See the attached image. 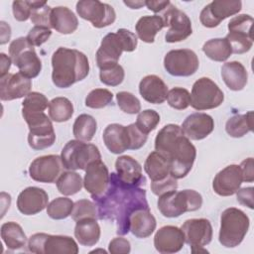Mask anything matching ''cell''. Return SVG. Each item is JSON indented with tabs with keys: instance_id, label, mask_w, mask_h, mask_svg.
<instances>
[{
	"instance_id": "obj_1",
	"label": "cell",
	"mask_w": 254,
	"mask_h": 254,
	"mask_svg": "<svg viewBox=\"0 0 254 254\" xmlns=\"http://www.w3.org/2000/svg\"><path fill=\"white\" fill-rule=\"evenodd\" d=\"M92 198L97 207L98 219L115 221L116 232L119 235H126L130 232L129 219L134 211L150 208L146 190L140 187L122 183L116 173L110 174L106 190L101 195Z\"/></svg>"
},
{
	"instance_id": "obj_2",
	"label": "cell",
	"mask_w": 254,
	"mask_h": 254,
	"mask_svg": "<svg viewBox=\"0 0 254 254\" xmlns=\"http://www.w3.org/2000/svg\"><path fill=\"white\" fill-rule=\"evenodd\" d=\"M155 150L170 163V174L175 179L185 178L191 170L196 149L177 124L165 125L155 138Z\"/></svg>"
},
{
	"instance_id": "obj_3",
	"label": "cell",
	"mask_w": 254,
	"mask_h": 254,
	"mask_svg": "<svg viewBox=\"0 0 254 254\" xmlns=\"http://www.w3.org/2000/svg\"><path fill=\"white\" fill-rule=\"evenodd\" d=\"M52 80L59 88L70 87L89 73L87 57L75 49L58 48L52 56Z\"/></svg>"
},
{
	"instance_id": "obj_4",
	"label": "cell",
	"mask_w": 254,
	"mask_h": 254,
	"mask_svg": "<svg viewBox=\"0 0 254 254\" xmlns=\"http://www.w3.org/2000/svg\"><path fill=\"white\" fill-rule=\"evenodd\" d=\"M249 217L244 211L236 207L224 209L220 215V228L218 240L226 248L238 246L248 232Z\"/></svg>"
},
{
	"instance_id": "obj_5",
	"label": "cell",
	"mask_w": 254,
	"mask_h": 254,
	"mask_svg": "<svg viewBox=\"0 0 254 254\" xmlns=\"http://www.w3.org/2000/svg\"><path fill=\"white\" fill-rule=\"evenodd\" d=\"M157 204L165 217L174 218L185 212L199 209L202 205V196L194 190H176L160 195Z\"/></svg>"
},
{
	"instance_id": "obj_6",
	"label": "cell",
	"mask_w": 254,
	"mask_h": 254,
	"mask_svg": "<svg viewBox=\"0 0 254 254\" xmlns=\"http://www.w3.org/2000/svg\"><path fill=\"white\" fill-rule=\"evenodd\" d=\"M9 55L12 63L19 68V72L29 78L39 75L42 70V62L38 57L34 46L26 37H20L12 41L9 46Z\"/></svg>"
},
{
	"instance_id": "obj_7",
	"label": "cell",
	"mask_w": 254,
	"mask_h": 254,
	"mask_svg": "<svg viewBox=\"0 0 254 254\" xmlns=\"http://www.w3.org/2000/svg\"><path fill=\"white\" fill-rule=\"evenodd\" d=\"M61 159L64 169L68 171L85 170L91 162L101 160V154L93 144L70 140L63 148Z\"/></svg>"
},
{
	"instance_id": "obj_8",
	"label": "cell",
	"mask_w": 254,
	"mask_h": 254,
	"mask_svg": "<svg viewBox=\"0 0 254 254\" xmlns=\"http://www.w3.org/2000/svg\"><path fill=\"white\" fill-rule=\"evenodd\" d=\"M28 249L37 254H77L74 239L65 235L35 233L28 240Z\"/></svg>"
},
{
	"instance_id": "obj_9",
	"label": "cell",
	"mask_w": 254,
	"mask_h": 254,
	"mask_svg": "<svg viewBox=\"0 0 254 254\" xmlns=\"http://www.w3.org/2000/svg\"><path fill=\"white\" fill-rule=\"evenodd\" d=\"M28 124V144L34 150H44L54 145L56 133L49 118L44 112L23 117Z\"/></svg>"
},
{
	"instance_id": "obj_10",
	"label": "cell",
	"mask_w": 254,
	"mask_h": 254,
	"mask_svg": "<svg viewBox=\"0 0 254 254\" xmlns=\"http://www.w3.org/2000/svg\"><path fill=\"white\" fill-rule=\"evenodd\" d=\"M252 24L253 18L248 14H240L229 21V32L225 39L231 47L232 54L240 55L250 51L253 46Z\"/></svg>"
},
{
	"instance_id": "obj_11",
	"label": "cell",
	"mask_w": 254,
	"mask_h": 254,
	"mask_svg": "<svg viewBox=\"0 0 254 254\" xmlns=\"http://www.w3.org/2000/svg\"><path fill=\"white\" fill-rule=\"evenodd\" d=\"M224 94L209 77H200L193 84L190 93V106L195 110L213 109L222 104Z\"/></svg>"
},
{
	"instance_id": "obj_12",
	"label": "cell",
	"mask_w": 254,
	"mask_h": 254,
	"mask_svg": "<svg viewBox=\"0 0 254 254\" xmlns=\"http://www.w3.org/2000/svg\"><path fill=\"white\" fill-rule=\"evenodd\" d=\"M161 17L164 20L165 27H169L165 35V41L167 43L182 42L191 35L190 19L185 12L178 9L172 3L166 8Z\"/></svg>"
},
{
	"instance_id": "obj_13",
	"label": "cell",
	"mask_w": 254,
	"mask_h": 254,
	"mask_svg": "<svg viewBox=\"0 0 254 254\" xmlns=\"http://www.w3.org/2000/svg\"><path fill=\"white\" fill-rule=\"evenodd\" d=\"M199 61L190 49L172 50L164 58V67L173 76H190L196 72Z\"/></svg>"
},
{
	"instance_id": "obj_14",
	"label": "cell",
	"mask_w": 254,
	"mask_h": 254,
	"mask_svg": "<svg viewBox=\"0 0 254 254\" xmlns=\"http://www.w3.org/2000/svg\"><path fill=\"white\" fill-rule=\"evenodd\" d=\"M80 18L89 21L95 28H104L114 23L116 13L112 6L98 0H80L76 3Z\"/></svg>"
},
{
	"instance_id": "obj_15",
	"label": "cell",
	"mask_w": 254,
	"mask_h": 254,
	"mask_svg": "<svg viewBox=\"0 0 254 254\" xmlns=\"http://www.w3.org/2000/svg\"><path fill=\"white\" fill-rule=\"evenodd\" d=\"M242 8L239 0H215L204 6L199 14V21L203 27H217L224 19L237 14Z\"/></svg>"
},
{
	"instance_id": "obj_16",
	"label": "cell",
	"mask_w": 254,
	"mask_h": 254,
	"mask_svg": "<svg viewBox=\"0 0 254 254\" xmlns=\"http://www.w3.org/2000/svg\"><path fill=\"white\" fill-rule=\"evenodd\" d=\"M64 169L61 156L46 155L36 158L29 167L30 177L39 183L57 182Z\"/></svg>"
},
{
	"instance_id": "obj_17",
	"label": "cell",
	"mask_w": 254,
	"mask_h": 254,
	"mask_svg": "<svg viewBox=\"0 0 254 254\" xmlns=\"http://www.w3.org/2000/svg\"><path fill=\"white\" fill-rule=\"evenodd\" d=\"M185 242L190 247H203L212 239V226L206 218H190L186 220L181 227Z\"/></svg>"
},
{
	"instance_id": "obj_18",
	"label": "cell",
	"mask_w": 254,
	"mask_h": 254,
	"mask_svg": "<svg viewBox=\"0 0 254 254\" xmlns=\"http://www.w3.org/2000/svg\"><path fill=\"white\" fill-rule=\"evenodd\" d=\"M85 171L83 178V187L91 194V197L101 195L107 189L110 179L108 168L101 161L91 162Z\"/></svg>"
},
{
	"instance_id": "obj_19",
	"label": "cell",
	"mask_w": 254,
	"mask_h": 254,
	"mask_svg": "<svg viewBox=\"0 0 254 254\" xmlns=\"http://www.w3.org/2000/svg\"><path fill=\"white\" fill-rule=\"evenodd\" d=\"M31 78L21 72L8 73L0 77V98L2 101H10L26 97L31 92Z\"/></svg>"
},
{
	"instance_id": "obj_20",
	"label": "cell",
	"mask_w": 254,
	"mask_h": 254,
	"mask_svg": "<svg viewBox=\"0 0 254 254\" xmlns=\"http://www.w3.org/2000/svg\"><path fill=\"white\" fill-rule=\"evenodd\" d=\"M242 174L238 165H229L219 171L212 182V189L215 193L221 196L234 194L242 184Z\"/></svg>"
},
{
	"instance_id": "obj_21",
	"label": "cell",
	"mask_w": 254,
	"mask_h": 254,
	"mask_svg": "<svg viewBox=\"0 0 254 254\" xmlns=\"http://www.w3.org/2000/svg\"><path fill=\"white\" fill-rule=\"evenodd\" d=\"M49 195L41 188L28 187L17 197V208L24 215H34L48 206Z\"/></svg>"
},
{
	"instance_id": "obj_22",
	"label": "cell",
	"mask_w": 254,
	"mask_h": 254,
	"mask_svg": "<svg viewBox=\"0 0 254 254\" xmlns=\"http://www.w3.org/2000/svg\"><path fill=\"white\" fill-rule=\"evenodd\" d=\"M185 244V236L181 228L166 225L157 230L154 236V246L159 253L171 254L179 252Z\"/></svg>"
},
{
	"instance_id": "obj_23",
	"label": "cell",
	"mask_w": 254,
	"mask_h": 254,
	"mask_svg": "<svg viewBox=\"0 0 254 254\" xmlns=\"http://www.w3.org/2000/svg\"><path fill=\"white\" fill-rule=\"evenodd\" d=\"M124 52L122 41L117 33L107 34L101 41L100 47L96 52V64L99 69L118 64Z\"/></svg>"
},
{
	"instance_id": "obj_24",
	"label": "cell",
	"mask_w": 254,
	"mask_h": 254,
	"mask_svg": "<svg viewBox=\"0 0 254 254\" xmlns=\"http://www.w3.org/2000/svg\"><path fill=\"white\" fill-rule=\"evenodd\" d=\"M184 134L190 140H202L214 129L213 118L202 112H195L189 115L181 126Z\"/></svg>"
},
{
	"instance_id": "obj_25",
	"label": "cell",
	"mask_w": 254,
	"mask_h": 254,
	"mask_svg": "<svg viewBox=\"0 0 254 254\" xmlns=\"http://www.w3.org/2000/svg\"><path fill=\"white\" fill-rule=\"evenodd\" d=\"M115 169L119 180L128 186L140 187L146 183L140 163L131 156L118 157L115 162Z\"/></svg>"
},
{
	"instance_id": "obj_26",
	"label": "cell",
	"mask_w": 254,
	"mask_h": 254,
	"mask_svg": "<svg viewBox=\"0 0 254 254\" xmlns=\"http://www.w3.org/2000/svg\"><path fill=\"white\" fill-rule=\"evenodd\" d=\"M139 92L147 102L161 104L167 99L168 86L158 75L149 74L141 79Z\"/></svg>"
},
{
	"instance_id": "obj_27",
	"label": "cell",
	"mask_w": 254,
	"mask_h": 254,
	"mask_svg": "<svg viewBox=\"0 0 254 254\" xmlns=\"http://www.w3.org/2000/svg\"><path fill=\"white\" fill-rule=\"evenodd\" d=\"M103 142L106 148L113 154H121L129 150V140L126 126L112 123L103 131Z\"/></svg>"
},
{
	"instance_id": "obj_28",
	"label": "cell",
	"mask_w": 254,
	"mask_h": 254,
	"mask_svg": "<svg viewBox=\"0 0 254 254\" xmlns=\"http://www.w3.org/2000/svg\"><path fill=\"white\" fill-rule=\"evenodd\" d=\"M51 28L60 34L68 35L73 33L78 27V20L75 14L65 6L52 8L50 15Z\"/></svg>"
},
{
	"instance_id": "obj_29",
	"label": "cell",
	"mask_w": 254,
	"mask_h": 254,
	"mask_svg": "<svg viewBox=\"0 0 254 254\" xmlns=\"http://www.w3.org/2000/svg\"><path fill=\"white\" fill-rule=\"evenodd\" d=\"M156 218L150 208H141L134 211L129 219V230L138 238L149 237L156 229Z\"/></svg>"
},
{
	"instance_id": "obj_30",
	"label": "cell",
	"mask_w": 254,
	"mask_h": 254,
	"mask_svg": "<svg viewBox=\"0 0 254 254\" xmlns=\"http://www.w3.org/2000/svg\"><path fill=\"white\" fill-rule=\"evenodd\" d=\"M221 77L226 86L233 90H242L247 84L248 73L245 66L240 62H228L221 67Z\"/></svg>"
},
{
	"instance_id": "obj_31",
	"label": "cell",
	"mask_w": 254,
	"mask_h": 254,
	"mask_svg": "<svg viewBox=\"0 0 254 254\" xmlns=\"http://www.w3.org/2000/svg\"><path fill=\"white\" fill-rule=\"evenodd\" d=\"M74 237L83 246H93L100 238V226L95 218H83L76 221Z\"/></svg>"
},
{
	"instance_id": "obj_32",
	"label": "cell",
	"mask_w": 254,
	"mask_h": 254,
	"mask_svg": "<svg viewBox=\"0 0 254 254\" xmlns=\"http://www.w3.org/2000/svg\"><path fill=\"white\" fill-rule=\"evenodd\" d=\"M164 27H165V23L161 16L147 15V16L141 17L137 21L135 25V30L140 40H142L145 43L151 44V43H154L157 33L161 31Z\"/></svg>"
},
{
	"instance_id": "obj_33",
	"label": "cell",
	"mask_w": 254,
	"mask_h": 254,
	"mask_svg": "<svg viewBox=\"0 0 254 254\" xmlns=\"http://www.w3.org/2000/svg\"><path fill=\"white\" fill-rule=\"evenodd\" d=\"M144 170L152 182L163 180L171 175L169 161L157 151L148 155L144 163Z\"/></svg>"
},
{
	"instance_id": "obj_34",
	"label": "cell",
	"mask_w": 254,
	"mask_h": 254,
	"mask_svg": "<svg viewBox=\"0 0 254 254\" xmlns=\"http://www.w3.org/2000/svg\"><path fill=\"white\" fill-rule=\"evenodd\" d=\"M1 238L11 250L21 249L26 245L27 237L20 224L8 221L1 225Z\"/></svg>"
},
{
	"instance_id": "obj_35",
	"label": "cell",
	"mask_w": 254,
	"mask_h": 254,
	"mask_svg": "<svg viewBox=\"0 0 254 254\" xmlns=\"http://www.w3.org/2000/svg\"><path fill=\"white\" fill-rule=\"evenodd\" d=\"M226 133L233 138H240L253 131V112L236 114L231 116L225 123Z\"/></svg>"
},
{
	"instance_id": "obj_36",
	"label": "cell",
	"mask_w": 254,
	"mask_h": 254,
	"mask_svg": "<svg viewBox=\"0 0 254 254\" xmlns=\"http://www.w3.org/2000/svg\"><path fill=\"white\" fill-rule=\"evenodd\" d=\"M202 52L214 62H225L232 54L231 47L225 38H216L206 41L202 46Z\"/></svg>"
},
{
	"instance_id": "obj_37",
	"label": "cell",
	"mask_w": 254,
	"mask_h": 254,
	"mask_svg": "<svg viewBox=\"0 0 254 254\" xmlns=\"http://www.w3.org/2000/svg\"><path fill=\"white\" fill-rule=\"evenodd\" d=\"M97 129L96 120L89 114H80L76 117L73 126L72 133L76 140L83 142H89L95 135Z\"/></svg>"
},
{
	"instance_id": "obj_38",
	"label": "cell",
	"mask_w": 254,
	"mask_h": 254,
	"mask_svg": "<svg viewBox=\"0 0 254 254\" xmlns=\"http://www.w3.org/2000/svg\"><path fill=\"white\" fill-rule=\"evenodd\" d=\"M73 114V105L66 97L53 98L49 103V116L55 122L68 121Z\"/></svg>"
},
{
	"instance_id": "obj_39",
	"label": "cell",
	"mask_w": 254,
	"mask_h": 254,
	"mask_svg": "<svg viewBox=\"0 0 254 254\" xmlns=\"http://www.w3.org/2000/svg\"><path fill=\"white\" fill-rule=\"evenodd\" d=\"M56 184L58 190L62 194L73 195L81 190L83 186V181L79 174L72 171H66L61 174Z\"/></svg>"
},
{
	"instance_id": "obj_40",
	"label": "cell",
	"mask_w": 254,
	"mask_h": 254,
	"mask_svg": "<svg viewBox=\"0 0 254 254\" xmlns=\"http://www.w3.org/2000/svg\"><path fill=\"white\" fill-rule=\"evenodd\" d=\"M48 98L40 92H30L22 102V115L23 117L44 112L49 107Z\"/></svg>"
},
{
	"instance_id": "obj_41",
	"label": "cell",
	"mask_w": 254,
	"mask_h": 254,
	"mask_svg": "<svg viewBox=\"0 0 254 254\" xmlns=\"http://www.w3.org/2000/svg\"><path fill=\"white\" fill-rule=\"evenodd\" d=\"M73 201L67 197H57L47 206L48 215L55 220L68 217L73 209Z\"/></svg>"
},
{
	"instance_id": "obj_42",
	"label": "cell",
	"mask_w": 254,
	"mask_h": 254,
	"mask_svg": "<svg viewBox=\"0 0 254 254\" xmlns=\"http://www.w3.org/2000/svg\"><path fill=\"white\" fill-rule=\"evenodd\" d=\"M31 21L35 26H42L51 29L50 15L52 8L46 1H31Z\"/></svg>"
},
{
	"instance_id": "obj_43",
	"label": "cell",
	"mask_w": 254,
	"mask_h": 254,
	"mask_svg": "<svg viewBox=\"0 0 254 254\" xmlns=\"http://www.w3.org/2000/svg\"><path fill=\"white\" fill-rule=\"evenodd\" d=\"M113 94L106 88H95L85 98V106L92 109H100L112 102Z\"/></svg>"
},
{
	"instance_id": "obj_44",
	"label": "cell",
	"mask_w": 254,
	"mask_h": 254,
	"mask_svg": "<svg viewBox=\"0 0 254 254\" xmlns=\"http://www.w3.org/2000/svg\"><path fill=\"white\" fill-rule=\"evenodd\" d=\"M71 218L74 221H78L83 218H98L97 207L95 202L89 199H79L74 202L73 209L71 211Z\"/></svg>"
},
{
	"instance_id": "obj_45",
	"label": "cell",
	"mask_w": 254,
	"mask_h": 254,
	"mask_svg": "<svg viewBox=\"0 0 254 254\" xmlns=\"http://www.w3.org/2000/svg\"><path fill=\"white\" fill-rule=\"evenodd\" d=\"M124 69L119 64L101 68L99 71L100 81L108 86H117L121 84L124 80Z\"/></svg>"
},
{
	"instance_id": "obj_46",
	"label": "cell",
	"mask_w": 254,
	"mask_h": 254,
	"mask_svg": "<svg viewBox=\"0 0 254 254\" xmlns=\"http://www.w3.org/2000/svg\"><path fill=\"white\" fill-rule=\"evenodd\" d=\"M168 104L177 110H183L190 105V93L183 87H174L168 91Z\"/></svg>"
},
{
	"instance_id": "obj_47",
	"label": "cell",
	"mask_w": 254,
	"mask_h": 254,
	"mask_svg": "<svg viewBox=\"0 0 254 254\" xmlns=\"http://www.w3.org/2000/svg\"><path fill=\"white\" fill-rule=\"evenodd\" d=\"M160 123V115L153 109H146L138 113L136 125L145 134L155 130Z\"/></svg>"
},
{
	"instance_id": "obj_48",
	"label": "cell",
	"mask_w": 254,
	"mask_h": 254,
	"mask_svg": "<svg viewBox=\"0 0 254 254\" xmlns=\"http://www.w3.org/2000/svg\"><path fill=\"white\" fill-rule=\"evenodd\" d=\"M116 99L119 108L127 114H136L141 111L139 99L131 92L119 91L116 94Z\"/></svg>"
},
{
	"instance_id": "obj_49",
	"label": "cell",
	"mask_w": 254,
	"mask_h": 254,
	"mask_svg": "<svg viewBox=\"0 0 254 254\" xmlns=\"http://www.w3.org/2000/svg\"><path fill=\"white\" fill-rule=\"evenodd\" d=\"M128 140H129V150H138L142 148L147 142L148 135L143 133L136 125V123H132L126 126Z\"/></svg>"
},
{
	"instance_id": "obj_50",
	"label": "cell",
	"mask_w": 254,
	"mask_h": 254,
	"mask_svg": "<svg viewBox=\"0 0 254 254\" xmlns=\"http://www.w3.org/2000/svg\"><path fill=\"white\" fill-rule=\"evenodd\" d=\"M52 36V31L50 28L42 26H34L27 35V40L34 47H40L46 43Z\"/></svg>"
},
{
	"instance_id": "obj_51",
	"label": "cell",
	"mask_w": 254,
	"mask_h": 254,
	"mask_svg": "<svg viewBox=\"0 0 254 254\" xmlns=\"http://www.w3.org/2000/svg\"><path fill=\"white\" fill-rule=\"evenodd\" d=\"M178 189V182L177 179H175L173 176L169 175L167 178L155 181L151 183V190L154 194L160 196L168 191L176 190Z\"/></svg>"
},
{
	"instance_id": "obj_52",
	"label": "cell",
	"mask_w": 254,
	"mask_h": 254,
	"mask_svg": "<svg viewBox=\"0 0 254 254\" xmlns=\"http://www.w3.org/2000/svg\"><path fill=\"white\" fill-rule=\"evenodd\" d=\"M12 11L14 18L17 21L24 22L27 21L29 18H31V12H32V6L31 1H20L16 0L12 3Z\"/></svg>"
},
{
	"instance_id": "obj_53",
	"label": "cell",
	"mask_w": 254,
	"mask_h": 254,
	"mask_svg": "<svg viewBox=\"0 0 254 254\" xmlns=\"http://www.w3.org/2000/svg\"><path fill=\"white\" fill-rule=\"evenodd\" d=\"M116 33L118 34V36L122 41L124 52H133L136 50L138 40H137V36L134 33L124 28L118 29Z\"/></svg>"
},
{
	"instance_id": "obj_54",
	"label": "cell",
	"mask_w": 254,
	"mask_h": 254,
	"mask_svg": "<svg viewBox=\"0 0 254 254\" xmlns=\"http://www.w3.org/2000/svg\"><path fill=\"white\" fill-rule=\"evenodd\" d=\"M108 251L111 254H128L131 251V245L127 239L115 237L109 242Z\"/></svg>"
},
{
	"instance_id": "obj_55",
	"label": "cell",
	"mask_w": 254,
	"mask_h": 254,
	"mask_svg": "<svg viewBox=\"0 0 254 254\" xmlns=\"http://www.w3.org/2000/svg\"><path fill=\"white\" fill-rule=\"evenodd\" d=\"M253 188L252 187H247V188H242L239 189L235 193L237 197V201L244 205L249 207L250 209L254 208V203H253Z\"/></svg>"
},
{
	"instance_id": "obj_56",
	"label": "cell",
	"mask_w": 254,
	"mask_h": 254,
	"mask_svg": "<svg viewBox=\"0 0 254 254\" xmlns=\"http://www.w3.org/2000/svg\"><path fill=\"white\" fill-rule=\"evenodd\" d=\"M241 174H242V180L246 183H252L254 181V161L253 158H247L241 162L239 165Z\"/></svg>"
},
{
	"instance_id": "obj_57",
	"label": "cell",
	"mask_w": 254,
	"mask_h": 254,
	"mask_svg": "<svg viewBox=\"0 0 254 254\" xmlns=\"http://www.w3.org/2000/svg\"><path fill=\"white\" fill-rule=\"evenodd\" d=\"M171 4V2L169 0L166 1H154V0H148L145 1V6L153 11L154 13H159L162 11H165L166 8Z\"/></svg>"
},
{
	"instance_id": "obj_58",
	"label": "cell",
	"mask_w": 254,
	"mask_h": 254,
	"mask_svg": "<svg viewBox=\"0 0 254 254\" xmlns=\"http://www.w3.org/2000/svg\"><path fill=\"white\" fill-rule=\"evenodd\" d=\"M0 63H1V65H0V77H2V76H4V75L9 73L8 70L10 69L12 60L8 56H6L4 53H1L0 54Z\"/></svg>"
},
{
	"instance_id": "obj_59",
	"label": "cell",
	"mask_w": 254,
	"mask_h": 254,
	"mask_svg": "<svg viewBox=\"0 0 254 254\" xmlns=\"http://www.w3.org/2000/svg\"><path fill=\"white\" fill-rule=\"evenodd\" d=\"M0 24H1V41H0V44L4 45V44L8 43L10 38H11V28L4 21H1Z\"/></svg>"
},
{
	"instance_id": "obj_60",
	"label": "cell",
	"mask_w": 254,
	"mask_h": 254,
	"mask_svg": "<svg viewBox=\"0 0 254 254\" xmlns=\"http://www.w3.org/2000/svg\"><path fill=\"white\" fill-rule=\"evenodd\" d=\"M11 203V196L10 194L6 192H1V207H2V212H1V217L4 216L5 211L7 208H9Z\"/></svg>"
},
{
	"instance_id": "obj_61",
	"label": "cell",
	"mask_w": 254,
	"mask_h": 254,
	"mask_svg": "<svg viewBox=\"0 0 254 254\" xmlns=\"http://www.w3.org/2000/svg\"><path fill=\"white\" fill-rule=\"evenodd\" d=\"M123 3L131 9H140L145 6V1H123Z\"/></svg>"
}]
</instances>
